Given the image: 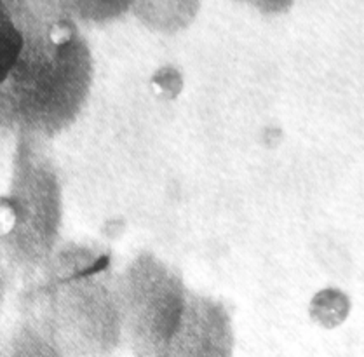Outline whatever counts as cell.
I'll list each match as a JSON object with an SVG mask.
<instances>
[{"instance_id":"1","label":"cell","mask_w":364,"mask_h":357,"mask_svg":"<svg viewBox=\"0 0 364 357\" xmlns=\"http://www.w3.org/2000/svg\"><path fill=\"white\" fill-rule=\"evenodd\" d=\"M181 343L191 345L187 354L228 356L232 329L225 309L209 300H193L187 312V328ZM180 343V345H181Z\"/></svg>"},{"instance_id":"2","label":"cell","mask_w":364,"mask_h":357,"mask_svg":"<svg viewBox=\"0 0 364 357\" xmlns=\"http://www.w3.org/2000/svg\"><path fill=\"white\" fill-rule=\"evenodd\" d=\"M21 35L11 23L0 19V82L11 73L21 53Z\"/></svg>"}]
</instances>
